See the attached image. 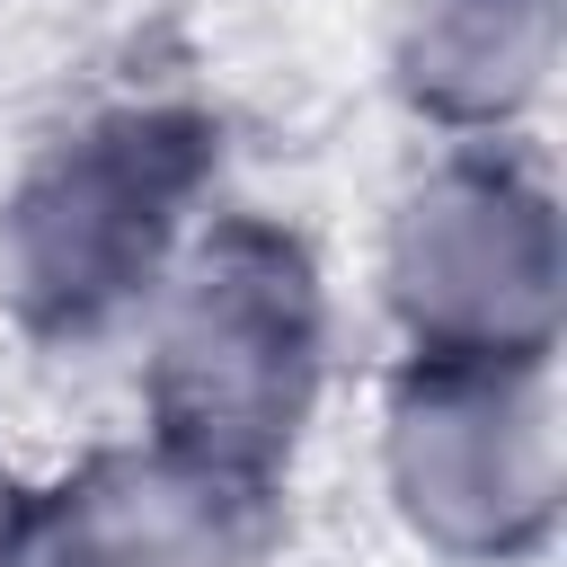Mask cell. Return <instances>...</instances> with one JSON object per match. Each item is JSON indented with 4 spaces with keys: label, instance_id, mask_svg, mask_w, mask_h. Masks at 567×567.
Here are the masks:
<instances>
[{
    "label": "cell",
    "instance_id": "cell-1",
    "mask_svg": "<svg viewBox=\"0 0 567 567\" xmlns=\"http://www.w3.org/2000/svg\"><path fill=\"white\" fill-rule=\"evenodd\" d=\"M319 346L328 310L310 257L266 221L204 230L159 284L151 328L159 452L221 487H257L319 399Z\"/></svg>",
    "mask_w": 567,
    "mask_h": 567
},
{
    "label": "cell",
    "instance_id": "cell-2",
    "mask_svg": "<svg viewBox=\"0 0 567 567\" xmlns=\"http://www.w3.org/2000/svg\"><path fill=\"white\" fill-rule=\"evenodd\" d=\"M204 177V142L168 115L80 124L0 213V292L44 337H97L159 301L186 257V195Z\"/></svg>",
    "mask_w": 567,
    "mask_h": 567
},
{
    "label": "cell",
    "instance_id": "cell-3",
    "mask_svg": "<svg viewBox=\"0 0 567 567\" xmlns=\"http://www.w3.org/2000/svg\"><path fill=\"white\" fill-rule=\"evenodd\" d=\"M390 310L425 363H532L558 310L549 204L505 168H443L390 221Z\"/></svg>",
    "mask_w": 567,
    "mask_h": 567
},
{
    "label": "cell",
    "instance_id": "cell-4",
    "mask_svg": "<svg viewBox=\"0 0 567 567\" xmlns=\"http://www.w3.org/2000/svg\"><path fill=\"white\" fill-rule=\"evenodd\" d=\"M390 496L461 558L532 540L558 496V434L532 363H425L390 408Z\"/></svg>",
    "mask_w": 567,
    "mask_h": 567
},
{
    "label": "cell",
    "instance_id": "cell-5",
    "mask_svg": "<svg viewBox=\"0 0 567 567\" xmlns=\"http://www.w3.org/2000/svg\"><path fill=\"white\" fill-rule=\"evenodd\" d=\"M239 487L151 452L97 461L53 514V567H230Z\"/></svg>",
    "mask_w": 567,
    "mask_h": 567
},
{
    "label": "cell",
    "instance_id": "cell-6",
    "mask_svg": "<svg viewBox=\"0 0 567 567\" xmlns=\"http://www.w3.org/2000/svg\"><path fill=\"white\" fill-rule=\"evenodd\" d=\"M549 0H408L399 9V80L416 106L452 124H496L540 89Z\"/></svg>",
    "mask_w": 567,
    "mask_h": 567
},
{
    "label": "cell",
    "instance_id": "cell-7",
    "mask_svg": "<svg viewBox=\"0 0 567 567\" xmlns=\"http://www.w3.org/2000/svg\"><path fill=\"white\" fill-rule=\"evenodd\" d=\"M18 540H27V514H18V487H9V470H0V567L18 558Z\"/></svg>",
    "mask_w": 567,
    "mask_h": 567
}]
</instances>
